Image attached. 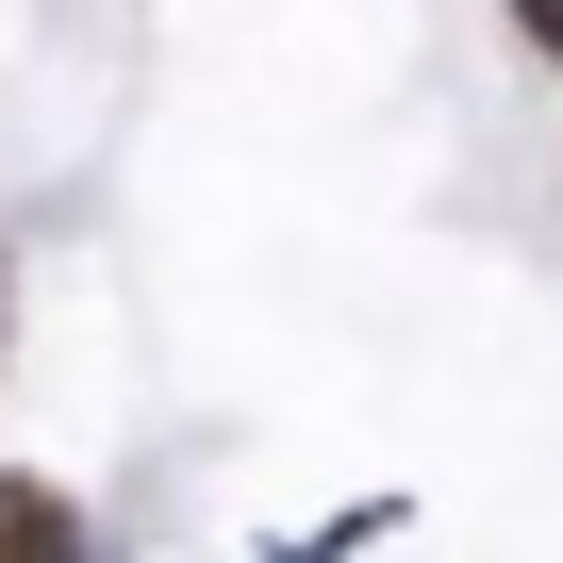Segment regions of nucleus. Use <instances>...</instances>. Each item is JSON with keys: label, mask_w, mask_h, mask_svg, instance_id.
Masks as SVG:
<instances>
[{"label": "nucleus", "mask_w": 563, "mask_h": 563, "mask_svg": "<svg viewBox=\"0 0 563 563\" xmlns=\"http://www.w3.org/2000/svg\"><path fill=\"white\" fill-rule=\"evenodd\" d=\"M0 563H84V514L51 481H18V464H0Z\"/></svg>", "instance_id": "1"}, {"label": "nucleus", "mask_w": 563, "mask_h": 563, "mask_svg": "<svg viewBox=\"0 0 563 563\" xmlns=\"http://www.w3.org/2000/svg\"><path fill=\"white\" fill-rule=\"evenodd\" d=\"M514 18H530V51H563V0H514Z\"/></svg>", "instance_id": "2"}]
</instances>
